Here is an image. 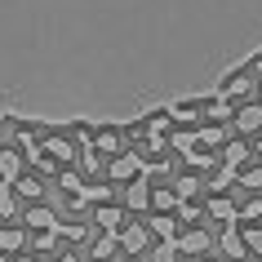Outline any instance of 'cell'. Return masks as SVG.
<instances>
[{"mask_svg":"<svg viewBox=\"0 0 262 262\" xmlns=\"http://www.w3.org/2000/svg\"><path fill=\"white\" fill-rule=\"evenodd\" d=\"M235 129H240V134L262 129V102H258V107H240V111H235Z\"/></svg>","mask_w":262,"mask_h":262,"instance_id":"5","label":"cell"},{"mask_svg":"<svg viewBox=\"0 0 262 262\" xmlns=\"http://www.w3.org/2000/svg\"><path fill=\"white\" fill-rule=\"evenodd\" d=\"M227 116H231V107H227V98H218V102L209 107V120H227Z\"/></svg>","mask_w":262,"mask_h":262,"instance_id":"25","label":"cell"},{"mask_svg":"<svg viewBox=\"0 0 262 262\" xmlns=\"http://www.w3.org/2000/svg\"><path fill=\"white\" fill-rule=\"evenodd\" d=\"M258 151H262V138H258Z\"/></svg>","mask_w":262,"mask_h":262,"instance_id":"30","label":"cell"},{"mask_svg":"<svg viewBox=\"0 0 262 262\" xmlns=\"http://www.w3.org/2000/svg\"><path fill=\"white\" fill-rule=\"evenodd\" d=\"M116 249H120V235H116V231H107V235H98V240H94L89 258H94V262H107L111 253H116Z\"/></svg>","mask_w":262,"mask_h":262,"instance_id":"4","label":"cell"},{"mask_svg":"<svg viewBox=\"0 0 262 262\" xmlns=\"http://www.w3.org/2000/svg\"><path fill=\"white\" fill-rule=\"evenodd\" d=\"M142 169V156H124V160H111V178H134V173H138Z\"/></svg>","mask_w":262,"mask_h":262,"instance_id":"8","label":"cell"},{"mask_svg":"<svg viewBox=\"0 0 262 262\" xmlns=\"http://www.w3.org/2000/svg\"><path fill=\"white\" fill-rule=\"evenodd\" d=\"M18 249H23V231L18 227H5L0 231V253H18Z\"/></svg>","mask_w":262,"mask_h":262,"instance_id":"12","label":"cell"},{"mask_svg":"<svg viewBox=\"0 0 262 262\" xmlns=\"http://www.w3.org/2000/svg\"><path fill=\"white\" fill-rule=\"evenodd\" d=\"M18 262H31V258H18Z\"/></svg>","mask_w":262,"mask_h":262,"instance_id":"28","label":"cell"},{"mask_svg":"<svg viewBox=\"0 0 262 262\" xmlns=\"http://www.w3.org/2000/svg\"><path fill=\"white\" fill-rule=\"evenodd\" d=\"M142 245H147V227H124L120 231V249L124 253H142Z\"/></svg>","mask_w":262,"mask_h":262,"instance_id":"6","label":"cell"},{"mask_svg":"<svg viewBox=\"0 0 262 262\" xmlns=\"http://www.w3.org/2000/svg\"><path fill=\"white\" fill-rule=\"evenodd\" d=\"M249 89H253V80H249V71H235V76H227V80H222L218 98H240V94H249Z\"/></svg>","mask_w":262,"mask_h":262,"instance_id":"3","label":"cell"},{"mask_svg":"<svg viewBox=\"0 0 262 262\" xmlns=\"http://www.w3.org/2000/svg\"><path fill=\"white\" fill-rule=\"evenodd\" d=\"M235 178H240V187H245V191H258V187H262V165H245V169H235Z\"/></svg>","mask_w":262,"mask_h":262,"instance_id":"10","label":"cell"},{"mask_svg":"<svg viewBox=\"0 0 262 262\" xmlns=\"http://www.w3.org/2000/svg\"><path fill=\"white\" fill-rule=\"evenodd\" d=\"M209 218H218V222H235V205L227 200V195H213V200H209Z\"/></svg>","mask_w":262,"mask_h":262,"instance_id":"9","label":"cell"},{"mask_svg":"<svg viewBox=\"0 0 262 262\" xmlns=\"http://www.w3.org/2000/svg\"><path fill=\"white\" fill-rule=\"evenodd\" d=\"M45 147H49L58 160H71V156H76V147H71V142H62V138H45Z\"/></svg>","mask_w":262,"mask_h":262,"instance_id":"18","label":"cell"},{"mask_svg":"<svg viewBox=\"0 0 262 262\" xmlns=\"http://www.w3.org/2000/svg\"><path fill=\"white\" fill-rule=\"evenodd\" d=\"M240 156H245V147L235 142V147H227V165H240Z\"/></svg>","mask_w":262,"mask_h":262,"instance_id":"27","label":"cell"},{"mask_svg":"<svg viewBox=\"0 0 262 262\" xmlns=\"http://www.w3.org/2000/svg\"><path fill=\"white\" fill-rule=\"evenodd\" d=\"M258 98H262V84H258Z\"/></svg>","mask_w":262,"mask_h":262,"instance_id":"31","label":"cell"},{"mask_svg":"<svg viewBox=\"0 0 262 262\" xmlns=\"http://www.w3.org/2000/svg\"><path fill=\"white\" fill-rule=\"evenodd\" d=\"M124 200H129V209H147V205H151V191H147V182H134Z\"/></svg>","mask_w":262,"mask_h":262,"instance_id":"11","label":"cell"},{"mask_svg":"<svg viewBox=\"0 0 262 262\" xmlns=\"http://www.w3.org/2000/svg\"><path fill=\"white\" fill-rule=\"evenodd\" d=\"M18 191L31 195V200H40V182H36V178H18Z\"/></svg>","mask_w":262,"mask_h":262,"instance_id":"23","label":"cell"},{"mask_svg":"<svg viewBox=\"0 0 262 262\" xmlns=\"http://www.w3.org/2000/svg\"><path fill=\"white\" fill-rule=\"evenodd\" d=\"M62 262H76V258H62Z\"/></svg>","mask_w":262,"mask_h":262,"instance_id":"29","label":"cell"},{"mask_svg":"<svg viewBox=\"0 0 262 262\" xmlns=\"http://www.w3.org/2000/svg\"><path fill=\"white\" fill-rule=\"evenodd\" d=\"M27 222H31V227H40V231H58V222H54V213H49V209H31Z\"/></svg>","mask_w":262,"mask_h":262,"instance_id":"15","label":"cell"},{"mask_svg":"<svg viewBox=\"0 0 262 262\" xmlns=\"http://www.w3.org/2000/svg\"><path fill=\"white\" fill-rule=\"evenodd\" d=\"M18 169H23V156L18 151H0V178L9 182V187L18 182Z\"/></svg>","mask_w":262,"mask_h":262,"instance_id":"7","label":"cell"},{"mask_svg":"<svg viewBox=\"0 0 262 262\" xmlns=\"http://www.w3.org/2000/svg\"><path fill=\"white\" fill-rule=\"evenodd\" d=\"M213 245H218V253H222L227 262L249 258V245H245V235H240V227H235V222H227V227H222V235L213 240Z\"/></svg>","mask_w":262,"mask_h":262,"instance_id":"1","label":"cell"},{"mask_svg":"<svg viewBox=\"0 0 262 262\" xmlns=\"http://www.w3.org/2000/svg\"><path fill=\"white\" fill-rule=\"evenodd\" d=\"M14 191H0V218H9V213H14Z\"/></svg>","mask_w":262,"mask_h":262,"instance_id":"26","label":"cell"},{"mask_svg":"<svg viewBox=\"0 0 262 262\" xmlns=\"http://www.w3.org/2000/svg\"><path fill=\"white\" fill-rule=\"evenodd\" d=\"M0 262H5V253H0Z\"/></svg>","mask_w":262,"mask_h":262,"instance_id":"32","label":"cell"},{"mask_svg":"<svg viewBox=\"0 0 262 262\" xmlns=\"http://www.w3.org/2000/svg\"><path fill=\"white\" fill-rule=\"evenodd\" d=\"M205 262H213V258H205Z\"/></svg>","mask_w":262,"mask_h":262,"instance_id":"33","label":"cell"},{"mask_svg":"<svg viewBox=\"0 0 262 262\" xmlns=\"http://www.w3.org/2000/svg\"><path fill=\"white\" fill-rule=\"evenodd\" d=\"M151 231L160 235V240H173V218H169V213H160V218L151 222Z\"/></svg>","mask_w":262,"mask_h":262,"instance_id":"19","label":"cell"},{"mask_svg":"<svg viewBox=\"0 0 262 262\" xmlns=\"http://www.w3.org/2000/svg\"><path fill=\"white\" fill-rule=\"evenodd\" d=\"M245 245H249L253 258H262V227H249V231H245Z\"/></svg>","mask_w":262,"mask_h":262,"instance_id":"20","label":"cell"},{"mask_svg":"<svg viewBox=\"0 0 262 262\" xmlns=\"http://www.w3.org/2000/svg\"><path fill=\"white\" fill-rule=\"evenodd\" d=\"M173 240H178V253H191V258H200V253H209V249H213V235L200 231V227H191V231L173 235Z\"/></svg>","mask_w":262,"mask_h":262,"instance_id":"2","label":"cell"},{"mask_svg":"<svg viewBox=\"0 0 262 262\" xmlns=\"http://www.w3.org/2000/svg\"><path fill=\"white\" fill-rule=\"evenodd\" d=\"M94 142H98V151H120V134H102Z\"/></svg>","mask_w":262,"mask_h":262,"instance_id":"22","label":"cell"},{"mask_svg":"<svg viewBox=\"0 0 262 262\" xmlns=\"http://www.w3.org/2000/svg\"><path fill=\"white\" fill-rule=\"evenodd\" d=\"M195 191H200L195 178H178V200H187V195H195Z\"/></svg>","mask_w":262,"mask_h":262,"instance_id":"24","label":"cell"},{"mask_svg":"<svg viewBox=\"0 0 262 262\" xmlns=\"http://www.w3.org/2000/svg\"><path fill=\"white\" fill-rule=\"evenodd\" d=\"M98 227H102V231H116V227H120V209L102 205V209H98Z\"/></svg>","mask_w":262,"mask_h":262,"instance_id":"17","label":"cell"},{"mask_svg":"<svg viewBox=\"0 0 262 262\" xmlns=\"http://www.w3.org/2000/svg\"><path fill=\"white\" fill-rule=\"evenodd\" d=\"M258 218H262V200H245L235 209V222H258Z\"/></svg>","mask_w":262,"mask_h":262,"instance_id":"16","label":"cell"},{"mask_svg":"<svg viewBox=\"0 0 262 262\" xmlns=\"http://www.w3.org/2000/svg\"><path fill=\"white\" fill-rule=\"evenodd\" d=\"M151 262H178V240H160L151 249Z\"/></svg>","mask_w":262,"mask_h":262,"instance_id":"13","label":"cell"},{"mask_svg":"<svg viewBox=\"0 0 262 262\" xmlns=\"http://www.w3.org/2000/svg\"><path fill=\"white\" fill-rule=\"evenodd\" d=\"M151 205L160 209V213H173L182 200H178V191H151Z\"/></svg>","mask_w":262,"mask_h":262,"instance_id":"14","label":"cell"},{"mask_svg":"<svg viewBox=\"0 0 262 262\" xmlns=\"http://www.w3.org/2000/svg\"><path fill=\"white\" fill-rule=\"evenodd\" d=\"M36 249H40V253H54L58 249V231H40L36 235Z\"/></svg>","mask_w":262,"mask_h":262,"instance_id":"21","label":"cell"}]
</instances>
